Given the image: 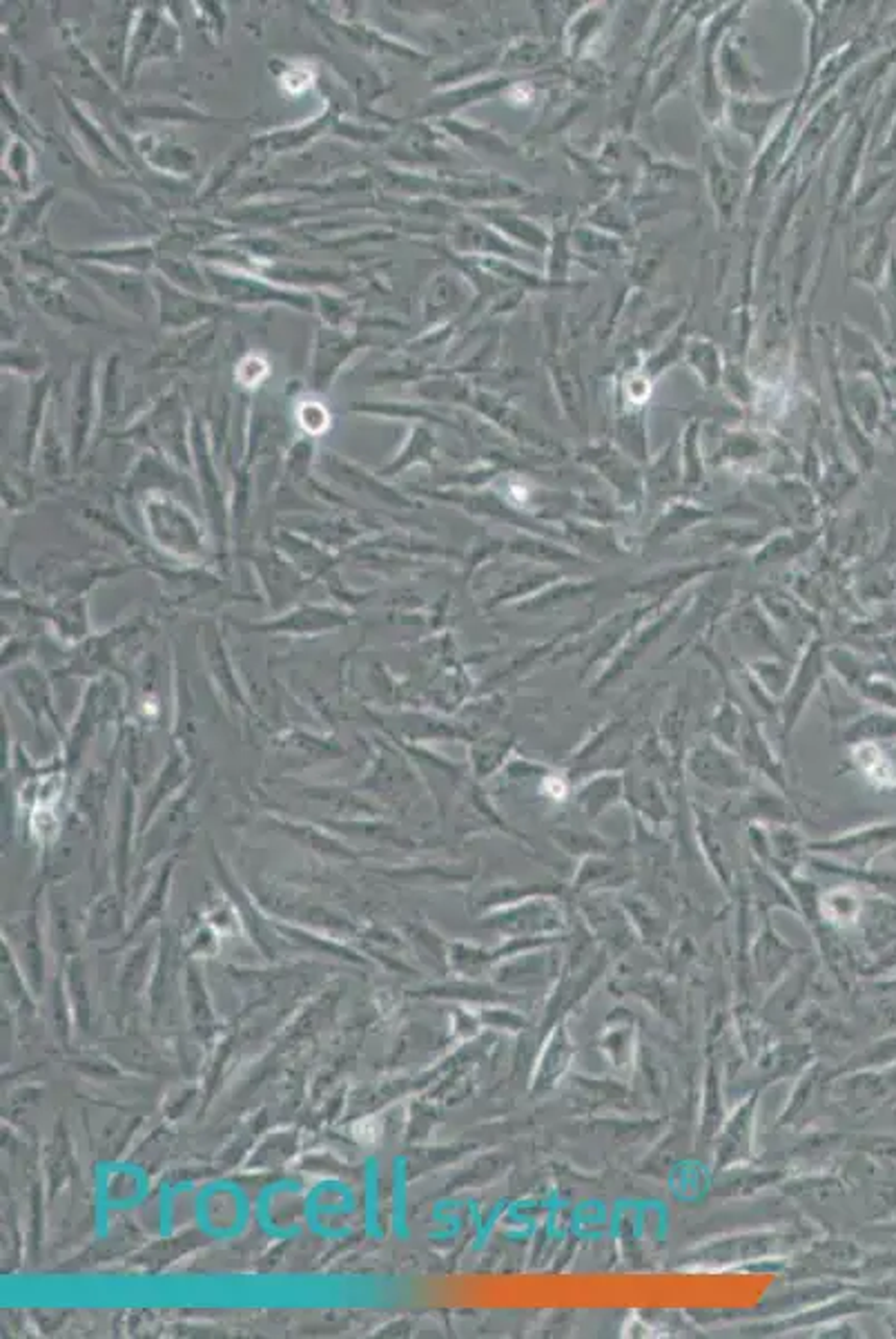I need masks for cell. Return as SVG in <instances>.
Here are the masks:
<instances>
[{
	"label": "cell",
	"mask_w": 896,
	"mask_h": 1339,
	"mask_svg": "<svg viewBox=\"0 0 896 1339\" xmlns=\"http://www.w3.org/2000/svg\"><path fill=\"white\" fill-rule=\"evenodd\" d=\"M719 80L721 88L731 94V99H745V96H756L760 88V78L749 66L743 50V41L727 34L719 47Z\"/></svg>",
	"instance_id": "obj_5"
},
{
	"label": "cell",
	"mask_w": 896,
	"mask_h": 1339,
	"mask_svg": "<svg viewBox=\"0 0 896 1339\" xmlns=\"http://www.w3.org/2000/svg\"><path fill=\"white\" fill-rule=\"evenodd\" d=\"M605 21H607V11L600 9V5L584 9L572 23V27H568V50H572V54H580L602 29Z\"/></svg>",
	"instance_id": "obj_8"
},
{
	"label": "cell",
	"mask_w": 896,
	"mask_h": 1339,
	"mask_svg": "<svg viewBox=\"0 0 896 1339\" xmlns=\"http://www.w3.org/2000/svg\"><path fill=\"white\" fill-rule=\"evenodd\" d=\"M796 96H778V99H760V96H745V99H729L725 107V121L738 137L747 139L754 150L765 148L778 123L785 119V112L794 105Z\"/></svg>",
	"instance_id": "obj_2"
},
{
	"label": "cell",
	"mask_w": 896,
	"mask_h": 1339,
	"mask_svg": "<svg viewBox=\"0 0 896 1339\" xmlns=\"http://www.w3.org/2000/svg\"><path fill=\"white\" fill-rule=\"evenodd\" d=\"M839 117H843L839 99L832 96L827 103H821V107L814 112V117L805 123L801 137H798L794 145V150H790L792 152V157L788 159L790 164H796V161H805V159L809 161L817 157L823 145L827 143L829 133L837 130Z\"/></svg>",
	"instance_id": "obj_6"
},
{
	"label": "cell",
	"mask_w": 896,
	"mask_h": 1339,
	"mask_svg": "<svg viewBox=\"0 0 896 1339\" xmlns=\"http://www.w3.org/2000/svg\"><path fill=\"white\" fill-rule=\"evenodd\" d=\"M685 362L696 370V376L703 380L705 386L719 384L723 378V360H721V351L707 337H694V340L687 342L685 353H682Z\"/></svg>",
	"instance_id": "obj_7"
},
{
	"label": "cell",
	"mask_w": 896,
	"mask_h": 1339,
	"mask_svg": "<svg viewBox=\"0 0 896 1339\" xmlns=\"http://www.w3.org/2000/svg\"><path fill=\"white\" fill-rule=\"evenodd\" d=\"M743 7L745 5H729L727 9L716 14L713 19L705 25V29L700 31L696 88H698V107L709 123H721V119L725 117L727 99L719 80V66H716V58H719L721 43L725 41L731 27H734V23L738 21V16L743 14Z\"/></svg>",
	"instance_id": "obj_1"
},
{
	"label": "cell",
	"mask_w": 896,
	"mask_h": 1339,
	"mask_svg": "<svg viewBox=\"0 0 896 1339\" xmlns=\"http://www.w3.org/2000/svg\"><path fill=\"white\" fill-rule=\"evenodd\" d=\"M698 54H700V31L696 25H692L672 43V50L667 52V58L654 74L651 105L656 107L667 94L680 88V83H685V80L692 76V72H696L698 68Z\"/></svg>",
	"instance_id": "obj_3"
},
{
	"label": "cell",
	"mask_w": 896,
	"mask_h": 1339,
	"mask_svg": "<svg viewBox=\"0 0 896 1339\" xmlns=\"http://www.w3.org/2000/svg\"><path fill=\"white\" fill-rule=\"evenodd\" d=\"M705 176H707V186H709V195L716 208V215H719L721 223L727 225L731 219H734V213L738 208L741 195L745 190V184L741 180L738 168H734L729 161L721 154V150L711 148L707 145L705 148Z\"/></svg>",
	"instance_id": "obj_4"
}]
</instances>
